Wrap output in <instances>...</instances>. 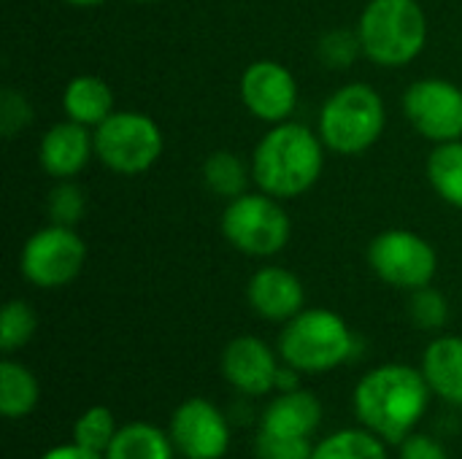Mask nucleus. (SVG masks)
Instances as JSON below:
<instances>
[{
	"label": "nucleus",
	"mask_w": 462,
	"mask_h": 459,
	"mask_svg": "<svg viewBox=\"0 0 462 459\" xmlns=\"http://www.w3.org/2000/svg\"><path fill=\"white\" fill-rule=\"evenodd\" d=\"M430 387L420 368L387 363L371 368L352 392L360 427L379 436L387 446L403 444L430 409Z\"/></svg>",
	"instance_id": "f257e3e1"
},
{
	"label": "nucleus",
	"mask_w": 462,
	"mask_h": 459,
	"mask_svg": "<svg viewBox=\"0 0 462 459\" xmlns=\"http://www.w3.org/2000/svg\"><path fill=\"white\" fill-rule=\"evenodd\" d=\"M325 141L300 122H279L257 141L252 151V179L257 189L295 200L317 187L325 170Z\"/></svg>",
	"instance_id": "f03ea898"
},
{
	"label": "nucleus",
	"mask_w": 462,
	"mask_h": 459,
	"mask_svg": "<svg viewBox=\"0 0 462 459\" xmlns=\"http://www.w3.org/2000/svg\"><path fill=\"white\" fill-rule=\"evenodd\" d=\"M363 57L379 68H406L428 46L430 24L420 0H368L357 16Z\"/></svg>",
	"instance_id": "7ed1b4c3"
},
{
	"label": "nucleus",
	"mask_w": 462,
	"mask_h": 459,
	"mask_svg": "<svg viewBox=\"0 0 462 459\" xmlns=\"http://www.w3.org/2000/svg\"><path fill=\"white\" fill-rule=\"evenodd\" d=\"M276 352L300 373H330L357 354V335L338 311L303 308L282 325Z\"/></svg>",
	"instance_id": "20e7f679"
},
{
	"label": "nucleus",
	"mask_w": 462,
	"mask_h": 459,
	"mask_svg": "<svg viewBox=\"0 0 462 459\" xmlns=\"http://www.w3.org/2000/svg\"><path fill=\"white\" fill-rule=\"evenodd\" d=\"M387 127V106L374 84L349 81L338 87L319 111L317 133L328 151L360 157L379 143Z\"/></svg>",
	"instance_id": "39448f33"
},
{
	"label": "nucleus",
	"mask_w": 462,
	"mask_h": 459,
	"mask_svg": "<svg viewBox=\"0 0 462 459\" xmlns=\"http://www.w3.org/2000/svg\"><path fill=\"white\" fill-rule=\"evenodd\" d=\"M282 203L284 200L263 189L244 192L227 200L219 222L225 241L246 257H257V260L276 257L279 252L287 249L292 235V222Z\"/></svg>",
	"instance_id": "423d86ee"
},
{
	"label": "nucleus",
	"mask_w": 462,
	"mask_h": 459,
	"mask_svg": "<svg viewBox=\"0 0 462 459\" xmlns=\"http://www.w3.org/2000/svg\"><path fill=\"white\" fill-rule=\"evenodd\" d=\"M95 160L116 176H141L152 170L162 151L165 135L143 111H114L92 130Z\"/></svg>",
	"instance_id": "0eeeda50"
},
{
	"label": "nucleus",
	"mask_w": 462,
	"mask_h": 459,
	"mask_svg": "<svg viewBox=\"0 0 462 459\" xmlns=\"http://www.w3.org/2000/svg\"><path fill=\"white\" fill-rule=\"evenodd\" d=\"M84 265H87V241L79 235L76 227H65L54 222L35 230L19 252V271L38 289L68 287L81 276Z\"/></svg>",
	"instance_id": "6e6552de"
},
{
	"label": "nucleus",
	"mask_w": 462,
	"mask_h": 459,
	"mask_svg": "<svg viewBox=\"0 0 462 459\" xmlns=\"http://www.w3.org/2000/svg\"><path fill=\"white\" fill-rule=\"evenodd\" d=\"M368 265L384 284L403 292H414L420 287L433 284L439 273V252L425 235L393 227L371 241Z\"/></svg>",
	"instance_id": "1a4fd4ad"
},
{
	"label": "nucleus",
	"mask_w": 462,
	"mask_h": 459,
	"mask_svg": "<svg viewBox=\"0 0 462 459\" xmlns=\"http://www.w3.org/2000/svg\"><path fill=\"white\" fill-rule=\"evenodd\" d=\"M403 116L430 143H449L462 138V87L428 76L417 78L403 92Z\"/></svg>",
	"instance_id": "9d476101"
},
{
	"label": "nucleus",
	"mask_w": 462,
	"mask_h": 459,
	"mask_svg": "<svg viewBox=\"0 0 462 459\" xmlns=\"http://www.w3.org/2000/svg\"><path fill=\"white\" fill-rule=\"evenodd\" d=\"M238 95L244 108L265 122L279 124L290 122L298 108V78L295 73L279 60H254L244 68L238 81Z\"/></svg>",
	"instance_id": "9b49d317"
},
{
	"label": "nucleus",
	"mask_w": 462,
	"mask_h": 459,
	"mask_svg": "<svg viewBox=\"0 0 462 459\" xmlns=\"http://www.w3.org/2000/svg\"><path fill=\"white\" fill-rule=\"evenodd\" d=\"M168 433L184 459H222L233 433L227 417L208 398H187L171 414Z\"/></svg>",
	"instance_id": "f8f14e48"
},
{
	"label": "nucleus",
	"mask_w": 462,
	"mask_h": 459,
	"mask_svg": "<svg viewBox=\"0 0 462 459\" xmlns=\"http://www.w3.org/2000/svg\"><path fill=\"white\" fill-rule=\"evenodd\" d=\"M279 368H282L279 352H273L257 335H238L222 352L225 381L246 398H263L273 392Z\"/></svg>",
	"instance_id": "ddd939ff"
},
{
	"label": "nucleus",
	"mask_w": 462,
	"mask_h": 459,
	"mask_svg": "<svg viewBox=\"0 0 462 459\" xmlns=\"http://www.w3.org/2000/svg\"><path fill=\"white\" fill-rule=\"evenodd\" d=\"M246 300L260 319L284 325L306 308V287L290 268L263 265L246 284Z\"/></svg>",
	"instance_id": "4468645a"
},
{
	"label": "nucleus",
	"mask_w": 462,
	"mask_h": 459,
	"mask_svg": "<svg viewBox=\"0 0 462 459\" xmlns=\"http://www.w3.org/2000/svg\"><path fill=\"white\" fill-rule=\"evenodd\" d=\"M92 157H95L92 130L70 119L54 122L38 143V165L54 181H68L81 176Z\"/></svg>",
	"instance_id": "2eb2a0df"
},
{
	"label": "nucleus",
	"mask_w": 462,
	"mask_h": 459,
	"mask_svg": "<svg viewBox=\"0 0 462 459\" xmlns=\"http://www.w3.org/2000/svg\"><path fill=\"white\" fill-rule=\"evenodd\" d=\"M322 417H325L322 400L300 387L295 392H279L265 406L257 430L284 438H311L319 430Z\"/></svg>",
	"instance_id": "dca6fc26"
},
{
	"label": "nucleus",
	"mask_w": 462,
	"mask_h": 459,
	"mask_svg": "<svg viewBox=\"0 0 462 459\" xmlns=\"http://www.w3.org/2000/svg\"><path fill=\"white\" fill-rule=\"evenodd\" d=\"M420 371L439 400L462 409V335L433 338L422 352Z\"/></svg>",
	"instance_id": "f3484780"
},
{
	"label": "nucleus",
	"mask_w": 462,
	"mask_h": 459,
	"mask_svg": "<svg viewBox=\"0 0 462 459\" xmlns=\"http://www.w3.org/2000/svg\"><path fill=\"white\" fill-rule=\"evenodd\" d=\"M62 111H65V119L95 130L100 122H106L116 111L114 89L106 78L95 73H79L62 89Z\"/></svg>",
	"instance_id": "a211bd4d"
},
{
	"label": "nucleus",
	"mask_w": 462,
	"mask_h": 459,
	"mask_svg": "<svg viewBox=\"0 0 462 459\" xmlns=\"http://www.w3.org/2000/svg\"><path fill=\"white\" fill-rule=\"evenodd\" d=\"M179 454L168 430L152 422H127L116 430L106 459H173Z\"/></svg>",
	"instance_id": "6ab92c4d"
},
{
	"label": "nucleus",
	"mask_w": 462,
	"mask_h": 459,
	"mask_svg": "<svg viewBox=\"0 0 462 459\" xmlns=\"http://www.w3.org/2000/svg\"><path fill=\"white\" fill-rule=\"evenodd\" d=\"M41 400V384L35 373L5 357L0 363V414L5 419H24L38 409Z\"/></svg>",
	"instance_id": "aec40b11"
},
{
	"label": "nucleus",
	"mask_w": 462,
	"mask_h": 459,
	"mask_svg": "<svg viewBox=\"0 0 462 459\" xmlns=\"http://www.w3.org/2000/svg\"><path fill=\"white\" fill-rule=\"evenodd\" d=\"M203 184L214 197L233 200L244 192H249L252 179V162H244L236 151L230 149H217L203 160L200 168Z\"/></svg>",
	"instance_id": "412c9836"
},
{
	"label": "nucleus",
	"mask_w": 462,
	"mask_h": 459,
	"mask_svg": "<svg viewBox=\"0 0 462 459\" xmlns=\"http://www.w3.org/2000/svg\"><path fill=\"white\" fill-rule=\"evenodd\" d=\"M425 173L433 192L447 206L462 211V138L449 143H436L425 162Z\"/></svg>",
	"instance_id": "4be33fe9"
},
{
	"label": "nucleus",
	"mask_w": 462,
	"mask_h": 459,
	"mask_svg": "<svg viewBox=\"0 0 462 459\" xmlns=\"http://www.w3.org/2000/svg\"><path fill=\"white\" fill-rule=\"evenodd\" d=\"M311 459H390L387 444L365 427H346L314 444Z\"/></svg>",
	"instance_id": "5701e85b"
},
{
	"label": "nucleus",
	"mask_w": 462,
	"mask_h": 459,
	"mask_svg": "<svg viewBox=\"0 0 462 459\" xmlns=\"http://www.w3.org/2000/svg\"><path fill=\"white\" fill-rule=\"evenodd\" d=\"M35 330H38V314L27 300L14 298V300H8L3 306V314H0V349H3L5 357L24 349L32 341Z\"/></svg>",
	"instance_id": "b1692460"
},
{
	"label": "nucleus",
	"mask_w": 462,
	"mask_h": 459,
	"mask_svg": "<svg viewBox=\"0 0 462 459\" xmlns=\"http://www.w3.org/2000/svg\"><path fill=\"white\" fill-rule=\"evenodd\" d=\"M116 430H119V425H116L114 414L106 406H92L73 422V438L70 441L79 444L81 449L95 452V454H106Z\"/></svg>",
	"instance_id": "393cba45"
},
{
	"label": "nucleus",
	"mask_w": 462,
	"mask_h": 459,
	"mask_svg": "<svg viewBox=\"0 0 462 459\" xmlns=\"http://www.w3.org/2000/svg\"><path fill=\"white\" fill-rule=\"evenodd\" d=\"M406 308H409V319L420 330H428V333H439L449 322V300L433 284L409 292V306Z\"/></svg>",
	"instance_id": "a878e982"
},
{
	"label": "nucleus",
	"mask_w": 462,
	"mask_h": 459,
	"mask_svg": "<svg viewBox=\"0 0 462 459\" xmlns=\"http://www.w3.org/2000/svg\"><path fill=\"white\" fill-rule=\"evenodd\" d=\"M363 54V43H360V35H357V27L355 30H346V27H333L328 30L319 43H317V57L322 65H328L330 70H344L349 65H355V60Z\"/></svg>",
	"instance_id": "bb28decb"
},
{
	"label": "nucleus",
	"mask_w": 462,
	"mask_h": 459,
	"mask_svg": "<svg viewBox=\"0 0 462 459\" xmlns=\"http://www.w3.org/2000/svg\"><path fill=\"white\" fill-rule=\"evenodd\" d=\"M84 211H87V192L76 184V179L57 181L51 187L49 200H46L49 222L65 225V227H76L84 219Z\"/></svg>",
	"instance_id": "cd10ccee"
},
{
	"label": "nucleus",
	"mask_w": 462,
	"mask_h": 459,
	"mask_svg": "<svg viewBox=\"0 0 462 459\" xmlns=\"http://www.w3.org/2000/svg\"><path fill=\"white\" fill-rule=\"evenodd\" d=\"M311 438H284L265 430L254 436V459H311Z\"/></svg>",
	"instance_id": "c85d7f7f"
},
{
	"label": "nucleus",
	"mask_w": 462,
	"mask_h": 459,
	"mask_svg": "<svg viewBox=\"0 0 462 459\" xmlns=\"http://www.w3.org/2000/svg\"><path fill=\"white\" fill-rule=\"evenodd\" d=\"M30 122H32V106L27 103V97L19 95L16 89H5L0 97V127L5 138L30 127Z\"/></svg>",
	"instance_id": "c756f323"
},
{
	"label": "nucleus",
	"mask_w": 462,
	"mask_h": 459,
	"mask_svg": "<svg viewBox=\"0 0 462 459\" xmlns=\"http://www.w3.org/2000/svg\"><path fill=\"white\" fill-rule=\"evenodd\" d=\"M398 459H452L447 446L425 433H411L403 444H398Z\"/></svg>",
	"instance_id": "7c9ffc66"
},
{
	"label": "nucleus",
	"mask_w": 462,
	"mask_h": 459,
	"mask_svg": "<svg viewBox=\"0 0 462 459\" xmlns=\"http://www.w3.org/2000/svg\"><path fill=\"white\" fill-rule=\"evenodd\" d=\"M38 459H106L103 454H95L89 449H81L79 444H60V446H51L49 452H43Z\"/></svg>",
	"instance_id": "2f4dec72"
},
{
	"label": "nucleus",
	"mask_w": 462,
	"mask_h": 459,
	"mask_svg": "<svg viewBox=\"0 0 462 459\" xmlns=\"http://www.w3.org/2000/svg\"><path fill=\"white\" fill-rule=\"evenodd\" d=\"M300 371H295L292 365H287V363H282V368H279V376H276V392H295V390H300Z\"/></svg>",
	"instance_id": "473e14b6"
},
{
	"label": "nucleus",
	"mask_w": 462,
	"mask_h": 459,
	"mask_svg": "<svg viewBox=\"0 0 462 459\" xmlns=\"http://www.w3.org/2000/svg\"><path fill=\"white\" fill-rule=\"evenodd\" d=\"M62 3H68V5H73V8H95V5H103V3H108V0H62Z\"/></svg>",
	"instance_id": "72a5a7b5"
},
{
	"label": "nucleus",
	"mask_w": 462,
	"mask_h": 459,
	"mask_svg": "<svg viewBox=\"0 0 462 459\" xmlns=\"http://www.w3.org/2000/svg\"><path fill=\"white\" fill-rule=\"evenodd\" d=\"M130 3H152V0H130Z\"/></svg>",
	"instance_id": "f704fd0d"
}]
</instances>
